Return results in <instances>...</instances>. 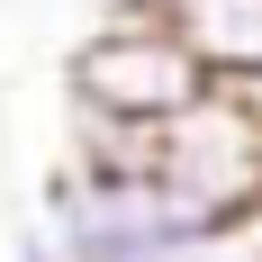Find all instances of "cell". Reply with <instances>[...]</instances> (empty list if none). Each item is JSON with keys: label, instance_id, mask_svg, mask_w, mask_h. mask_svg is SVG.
<instances>
[{"label": "cell", "instance_id": "cell-2", "mask_svg": "<svg viewBox=\"0 0 262 262\" xmlns=\"http://www.w3.org/2000/svg\"><path fill=\"white\" fill-rule=\"evenodd\" d=\"M145 172L190 226H217L262 199V118L235 91H208L199 108H181L172 127L145 136Z\"/></svg>", "mask_w": 262, "mask_h": 262}, {"label": "cell", "instance_id": "cell-4", "mask_svg": "<svg viewBox=\"0 0 262 262\" xmlns=\"http://www.w3.org/2000/svg\"><path fill=\"white\" fill-rule=\"evenodd\" d=\"M172 262H262V199L235 208V217H217V226H199Z\"/></svg>", "mask_w": 262, "mask_h": 262}, {"label": "cell", "instance_id": "cell-1", "mask_svg": "<svg viewBox=\"0 0 262 262\" xmlns=\"http://www.w3.org/2000/svg\"><path fill=\"white\" fill-rule=\"evenodd\" d=\"M63 91H73V118L154 136V127H172L181 108H199L217 81H208V63L181 46V27L163 18V9H108V18L73 46Z\"/></svg>", "mask_w": 262, "mask_h": 262}, {"label": "cell", "instance_id": "cell-3", "mask_svg": "<svg viewBox=\"0 0 262 262\" xmlns=\"http://www.w3.org/2000/svg\"><path fill=\"white\" fill-rule=\"evenodd\" d=\"M163 18L181 27V46L208 63L217 91L262 81V0H172Z\"/></svg>", "mask_w": 262, "mask_h": 262}, {"label": "cell", "instance_id": "cell-5", "mask_svg": "<svg viewBox=\"0 0 262 262\" xmlns=\"http://www.w3.org/2000/svg\"><path fill=\"white\" fill-rule=\"evenodd\" d=\"M9 262H63V244H54V235H46V226H27V235H18V244H9Z\"/></svg>", "mask_w": 262, "mask_h": 262}, {"label": "cell", "instance_id": "cell-6", "mask_svg": "<svg viewBox=\"0 0 262 262\" xmlns=\"http://www.w3.org/2000/svg\"><path fill=\"white\" fill-rule=\"evenodd\" d=\"M108 9H172V0H108Z\"/></svg>", "mask_w": 262, "mask_h": 262}]
</instances>
